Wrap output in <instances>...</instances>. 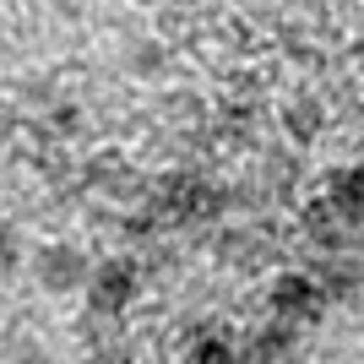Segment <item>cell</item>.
<instances>
[{
	"instance_id": "cell-1",
	"label": "cell",
	"mask_w": 364,
	"mask_h": 364,
	"mask_svg": "<svg viewBox=\"0 0 364 364\" xmlns=\"http://www.w3.org/2000/svg\"><path fill=\"white\" fill-rule=\"evenodd\" d=\"M33 272H38V283L44 289H82L87 283V261H82V250H65V245H44L38 250V261H33Z\"/></svg>"
},
{
	"instance_id": "cell-2",
	"label": "cell",
	"mask_w": 364,
	"mask_h": 364,
	"mask_svg": "<svg viewBox=\"0 0 364 364\" xmlns=\"http://www.w3.org/2000/svg\"><path fill=\"white\" fill-rule=\"evenodd\" d=\"M131 294H136V277H131L125 261H109V267L92 272V299H98V310H120Z\"/></svg>"
},
{
	"instance_id": "cell-3",
	"label": "cell",
	"mask_w": 364,
	"mask_h": 364,
	"mask_svg": "<svg viewBox=\"0 0 364 364\" xmlns=\"http://www.w3.org/2000/svg\"><path fill=\"white\" fill-rule=\"evenodd\" d=\"M326 207H332V213H343L348 223H359V218H364V168H343V174H332Z\"/></svg>"
},
{
	"instance_id": "cell-4",
	"label": "cell",
	"mask_w": 364,
	"mask_h": 364,
	"mask_svg": "<svg viewBox=\"0 0 364 364\" xmlns=\"http://www.w3.org/2000/svg\"><path fill=\"white\" fill-rule=\"evenodd\" d=\"M0 267H11V240L0 234Z\"/></svg>"
}]
</instances>
